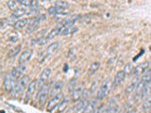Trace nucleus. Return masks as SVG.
<instances>
[{
	"instance_id": "obj_36",
	"label": "nucleus",
	"mask_w": 151,
	"mask_h": 113,
	"mask_svg": "<svg viewBox=\"0 0 151 113\" xmlns=\"http://www.w3.org/2000/svg\"><path fill=\"white\" fill-rule=\"evenodd\" d=\"M149 50H150V52H151V45L149 46Z\"/></svg>"
},
{
	"instance_id": "obj_3",
	"label": "nucleus",
	"mask_w": 151,
	"mask_h": 113,
	"mask_svg": "<svg viewBox=\"0 0 151 113\" xmlns=\"http://www.w3.org/2000/svg\"><path fill=\"white\" fill-rule=\"evenodd\" d=\"M38 85H39V81H38L37 79H33L32 81L29 82V84H28V86L27 88V92H26V100L27 101L29 100L33 94H34Z\"/></svg>"
},
{
	"instance_id": "obj_2",
	"label": "nucleus",
	"mask_w": 151,
	"mask_h": 113,
	"mask_svg": "<svg viewBox=\"0 0 151 113\" xmlns=\"http://www.w3.org/2000/svg\"><path fill=\"white\" fill-rule=\"evenodd\" d=\"M49 91H50V87L48 84H44L40 88V91L38 92V102H39L40 105H44L45 103L47 96L49 95Z\"/></svg>"
},
{
	"instance_id": "obj_6",
	"label": "nucleus",
	"mask_w": 151,
	"mask_h": 113,
	"mask_svg": "<svg viewBox=\"0 0 151 113\" xmlns=\"http://www.w3.org/2000/svg\"><path fill=\"white\" fill-rule=\"evenodd\" d=\"M40 17H34L32 18L31 20L28 23V26H27V34H31V33L34 32L38 27H39V25H40Z\"/></svg>"
},
{
	"instance_id": "obj_8",
	"label": "nucleus",
	"mask_w": 151,
	"mask_h": 113,
	"mask_svg": "<svg viewBox=\"0 0 151 113\" xmlns=\"http://www.w3.org/2000/svg\"><path fill=\"white\" fill-rule=\"evenodd\" d=\"M87 97H88V94H87V95H85L82 100L76 105V107H74L75 113H84L85 112V109H86V107L88 105Z\"/></svg>"
},
{
	"instance_id": "obj_23",
	"label": "nucleus",
	"mask_w": 151,
	"mask_h": 113,
	"mask_svg": "<svg viewBox=\"0 0 151 113\" xmlns=\"http://www.w3.org/2000/svg\"><path fill=\"white\" fill-rule=\"evenodd\" d=\"M27 13V11L25 9H17L15 11H13L12 14V18H20V17H23L25 14Z\"/></svg>"
},
{
	"instance_id": "obj_30",
	"label": "nucleus",
	"mask_w": 151,
	"mask_h": 113,
	"mask_svg": "<svg viewBox=\"0 0 151 113\" xmlns=\"http://www.w3.org/2000/svg\"><path fill=\"white\" fill-rule=\"evenodd\" d=\"M120 109H119V106L118 105H114L110 107V109H109L108 113H119Z\"/></svg>"
},
{
	"instance_id": "obj_28",
	"label": "nucleus",
	"mask_w": 151,
	"mask_h": 113,
	"mask_svg": "<svg viewBox=\"0 0 151 113\" xmlns=\"http://www.w3.org/2000/svg\"><path fill=\"white\" fill-rule=\"evenodd\" d=\"M18 3H19V1H15V0H11V1L7 2V6H8V8L9 9H12V11H15V9L17 7Z\"/></svg>"
},
{
	"instance_id": "obj_25",
	"label": "nucleus",
	"mask_w": 151,
	"mask_h": 113,
	"mask_svg": "<svg viewBox=\"0 0 151 113\" xmlns=\"http://www.w3.org/2000/svg\"><path fill=\"white\" fill-rule=\"evenodd\" d=\"M60 34V29L58 27H56V28H54L53 30H51L50 31V33L48 35H47V37H46V39H47V41H49V40H52L53 38H55L57 35H59Z\"/></svg>"
},
{
	"instance_id": "obj_31",
	"label": "nucleus",
	"mask_w": 151,
	"mask_h": 113,
	"mask_svg": "<svg viewBox=\"0 0 151 113\" xmlns=\"http://www.w3.org/2000/svg\"><path fill=\"white\" fill-rule=\"evenodd\" d=\"M97 109H98V113H108L109 109H110V107H106L105 105H102V106L99 107Z\"/></svg>"
},
{
	"instance_id": "obj_15",
	"label": "nucleus",
	"mask_w": 151,
	"mask_h": 113,
	"mask_svg": "<svg viewBox=\"0 0 151 113\" xmlns=\"http://www.w3.org/2000/svg\"><path fill=\"white\" fill-rule=\"evenodd\" d=\"M140 81H141V78H139L138 77H137L136 78H134L133 81H131V82L126 87V89H125V92H126L127 94H129V93H131L133 91H135L136 88H137V86L139 85Z\"/></svg>"
},
{
	"instance_id": "obj_21",
	"label": "nucleus",
	"mask_w": 151,
	"mask_h": 113,
	"mask_svg": "<svg viewBox=\"0 0 151 113\" xmlns=\"http://www.w3.org/2000/svg\"><path fill=\"white\" fill-rule=\"evenodd\" d=\"M69 103H70V99L69 97H64L63 99V101L60 102V104L59 105V112H63L64 111L66 108H67V107L69 106Z\"/></svg>"
},
{
	"instance_id": "obj_13",
	"label": "nucleus",
	"mask_w": 151,
	"mask_h": 113,
	"mask_svg": "<svg viewBox=\"0 0 151 113\" xmlns=\"http://www.w3.org/2000/svg\"><path fill=\"white\" fill-rule=\"evenodd\" d=\"M149 66V63L148 62H144V63H141L139 64L138 66H136V68L132 71V74L135 75V77H138V75H140L141 74H144L146 70H147Z\"/></svg>"
},
{
	"instance_id": "obj_12",
	"label": "nucleus",
	"mask_w": 151,
	"mask_h": 113,
	"mask_svg": "<svg viewBox=\"0 0 151 113\" xmlns=\"http://www.w3.org/2000/svg\"><path fill=\"white\" fill-rule=\"evenodd\" d=\"M83 93H84V89H83L82 86L75 87L74 91L72 92V100H73V102H78L79 99L83 96Z\"/></svg>"
},
{
	"instance_id": "obj_34",
	"label": "nucleus",
	"mask_w": 151,
	"mask_h": 113,
	"mask_svg": "<svg viewBox=\"0 0 151 113\" xmlns=\"http://www.w3.org/2000/svg\"><path fill=\"white\" fill-rule=\"evenodd\" d=\"M144 53H145V50H142V51H141V53H140V54H139L138 56H137L136 58H134V59H133V61H135V60H137V59H138L140 58V56H141L142 54H144Z\"/></svg>"
},
{
	"instance_id": "obj_37",
	"label": "nucleus",
	"mask_w": 151,
	"mask_h": 113,
	"mask_svg": "<svg viewBox=\"0 0 151 113\" xmlns=\"http://www.w3.org/2000/svg\"><path fill=\"white\" fill-rule=\"evenodd\" d=\"M150 112H151V109H150Z\"/></svg>"
},
{
	"instance_id": "obj_18",
	"label": "nucleus",
	"mask_w": 151,
	"mask_h": 113,
	"mask_svg": "<svg viewBox=\"0 0 151 113\" xmlns=\"http://www.w3.org/2000/svg\"><path fill=\"white\" fill-rule=\"evenodd\" d=\"M21 49H22V44H19L16 47H14V48H12L8 53V58L12 59V58H14V56H17L18 54L21 52Z\"/></svg>"
},
{
	"instance_id": "obj_32",
	"label": "nucleus",
	"mask_w": 151,
	"mask_h": 113,
	"mask_svg": "<svg viewBox=\"0 0 151 113\" xmlns=\"http://www.w3.org/2000/svg\"><path fill=\"white\" fill-rule=\"evenodd\" d=\"M124 71H125V73H126V74H129L130 72H132V66H131V64L127 63V64L126 65V67H125Z\"/></svg>"
},
{
	"instance_id": "obj_35",
	"label": "nucleus",
	"mask_w": 151,
	"mask_h": 113,
	"mask_svg": "<svg viewBox=\"0 0 151 113\" xmlns=\"http://www.w3.org/2000/svg\"><path fill=\"white\" fill-rule=\"evenodd\" d=\"M91 113H98V109H97V108H96V109H94V110H93Z\"/></svg>"
},
{
	"instance_id": "obj_1",
	"label": "nucleus",
	"mask_w": 151,
	"mask_h": 113,
	"mask_svg": "<svg viewBox=\"0 0 151 113\" xmlns=\"http://www.w3.org/2000/svg\"><path fill=\"white\" fill-rule=\"evenodd\" d=\"M29 82V77L28 75H23L22 77L19 78L15 85H14L13 87V89L12 91V96H18L19 94H21L24 91H25V89L27 88V86H28L27 84Z\"/></svg>"
},
{
	"instance_id": "obj_20",
	"label": "nucleus",
	"mask_w": 151,
	"mask_h": 113,
	"mask_svg": "<svg viewBox=\"0 0 151 113\" xmlns=\"http://www.w3.org/2000/svg\"><path fill=\"white\" fill-rule=\"evenodd\" d=\"M59 46H60V42L58 41H54V42H52V44L47 47V49H46V53L47 55H52L53 53H55V52L57 51V49L59 48Z\"/></svg>"
},
{
	"instance_id": "obj_14",
	"label": "nucleus",
	"mask_w": 151,
	"mask_h": 113,
	"mask_svg": "<svg viewBox=\"0 0 151 113\" xmlns=\"http://www.w3.org/2000/svg\"><path fill=\"white\" fill-rule=\"evenodd\" d=\"M126 75L127 74L125 73V71L124 70H122V71H119L116 75H115V77L114 79H113V85H114L115 87L117 86H119V85H121L123 82H124V80L126 78Z\"/></svg>"
},
{
	"instance_id": "obj_24",
	"label": "nucleus",
	"mask_w": 151,
	"mask_h": 113,
	"mask_svg": "<svg viewBox=\"0 0 151 113\" xmlns=\"http://www.w3.org/2000/svg\"><path fill=\"white\" fill-rule=\"evenodd\" d=\"M65 11V9H60L58 7H51L48 9V13L50 14V15H57V14H60V13H63V11Z\"/></svg>"
},
{
	"instance_id": "obj_19",
	"label": "nucleus",
	"mask_w": 151,
	"mask_h": 113,
	"mask_svg": "<svg viewBox=\"0 0 151 113\" xmlns=\"http://www.w3.org/2000/svg\"><path fill=\"white\" fill-rule=\"evenodd\" d=\"M99 67H100V63H99L98 61H96V62H93V63L91 64V66L89 67V69H88V74H89V75H93V74H96V73L97 72V71H98Z\"/></svg>"
},
{
	"instance_id": "obj_9",
	"label": "nucleus",
	"mask_w": 151,
	"mask_h": 113,
	"mask_svg": "<svg viewBox=\"0 0 151 113\" xmlns=\"http://www.w3.org/2000/svg\"><path fill=\"white\" fill-rule=\"evenodd\" d=\"M26 70V65L25 64H20L19 66H17V67H15V68H13L12 70V72L9 73L12 74V77L14 78V79H19L20 77H22V74H23V73H24V71Z\"/></svg>"
},
{
	"instance_id": "obj_4",
	"label": "nucleus",
	"mask_w": 151,
	"mask_h": 113,
	"mask_svg": "<svg viewBox=\"0 0 151 113\" xmlns=\"http://www.w3.org/2000/svg\"><path fill=\"white\" fill-rule=\"evenodd\" d=\"M109 89H110V81H106L104 82L101 87L99 88L98 92H97V94H96V99L97 100H102V99H104L106 97V95L108 94L109 92Z\"/></svg>"
},
{
	"instance_id": "obj_5",
	"label": "nucleus",
	"mask_w": 151,
	"mask_h": 113,
	"mask_svg": "<svg viewBox=\"0 0 151 113\" xmlns=\"http://www.w3.org/2000/svg\"><path fill=\"white\" fill-rule=\"evenodd\" d=\"M14 85H15V79H14L11 74H7L4 77V88L7 92H12L13 89Z\"/></svg>"
},
{
	"instance_id": "obj_17",
	"label": "nucleus",
	"mask_w": 151,
	"mask_h": 113,
	"mask_svg": "<svg viewBox=\"0 0 151 113\" xmlns=\"http://www.w3.org/2000/svg\"><path fill=\"white\" fill-rule=\"evenodd\" d=\"M51 72H52L51 68H45L44 71H42L41 75H40L39 84H44V83H45V81L49 78V77L51 75Z\"/></svg>"
},
{
	"instance_id": "obj_7",
	"label": "nucleus",
	"mask_w": 151,
	"mask_h": 113,
	"mask_svg": "<svg viewBox=\"0 0 151 113\" xmlns=\"http://www.w3.org/2000/svg\"><path fill=\"white\" fill-rule=\"evenodd\" d=\"M63 95H61V93L58 94V95H56L54 97H52L50 99V101L48 102V105H47V110L48 111H51L52 109H54V108L60 105V102L63 101Z\"/></svg>"
},
{
	"instance_id": "obj_29",
	"label": "nucleus",
	"mask_w": 151,
	"mask_h": 113,
	"mask_svg": "<svg viewBox=\"0 0 151 113\" xmlns=\"http://www.w3.org/2000/svg\"><path fill=\"white\" fill-rule=\"evenodd\" d=\"M19 40V37L16 33H9V35L8 36V41L9 42H16Z\"/></svg>"
},
{
	"instance_id": "obj_22",
	"label": "nucleus",
	"mask_w": 151,
	"mask_h": 113,
	"mask_svg": "<svg viewBox=\"0 0 151 113\" xmlns=\"http://www.w3.org/2000/svg\"><path fill=\"white\" fill-rule=\"evenodd\" d=\"M27 24V19H21V20H18L13 24V27L15 29H22L24 28Z\"/></svg>"
},
{
	"instance_id": "obj_10",
	"label": "nucleus",
	"mask_w": 151,
	"mask_h": 113,
	"mask_svg": "<svg viewBox=\"0 0 151 113\" xmlns=\"http://www.w3.org/2000/svg\"><path fill=\"white\" fill-rule=\"evenodd\" d=\"M63 88V81H58L53 84V86L50 88V91H49V95L51 96H56L58 94L60 93L61 89Z\"/></svg>"
},
{
	"instance_id": "obj_16",
	"label": "nucleus",
	"mask_w": 151,
	"mask_h": 113,
	"mask_svg": "<svg viewBox=\"0 0 151 113\" xmlns=\"http://www.w3.org/2000/svg\"><path fill=\"white\" fill-rule=\"evenodd\" d=\"M150 91H151V83H148V84H145V86L142 89V91L140 92V99L141 100H145L148 97L149 93H150Z\"/></svg>"
},
{
	"instance_id": "obj_26",
	"label": "nucleus",
	"mask_w": 151,
	"mask_h": 113,
	"mask_svg": "<svg viewBox=\"0 0 151 113\" xmlns=\"http://www.w3.org/2000/svg\"><path fill=\"white\" fill-rule=\"evenodd\" d=\"M55 6L60 8V9H65L69 8V2H67V1H56Z\"/></svg>"
},
{
	"instance_id": "obj_11",
	"label": "nucleus",
	"mask_w": 151,
	"mask_h": 113,
	"mask_svg": "<svg viewBox=\"0 0 151 113\" xmlns=\"http://www.w3.org/2000/svg\"><path fill=\"white\" fill-rule=\"evenodd\" d=\"M32 55H33V50H31V49L25 50L20 55V56H19V62L21 64H25L28 60H30Z\"/></svg>"
},
{
	"instance_id": "obj_27",
	"label": "nucleus",
	"mask_w": 151,
	"mask_h": 113,
	"mask_svg": "<svg viewBox=\"0 0 151 113\" xmlns=\"http://www.w3.org/2000/svg\"><path fill=\"white\" fill-rule=\"evenodd\" d=\"M142 109H143L144 111L151 109V98L146 99V100L144 102L143 106H142Z\"/></svg>"
},
{
	"instance_id": "obj_33",
	"label": "nucleus",
	"mask_w": 151,
	"mask_h": 113,
	"mask_svg": "<svg viewBox=\"0 0 151 113\" xmlns=\"http://www.w3.org/2000/svg\"><path fill=\"white\" fill-rule=\"evenodd\" d=\"M22 6H25V7H27V6H30L31 4V1H28V0H21V1H19Z\"/></svg>"
}]
</instances>
